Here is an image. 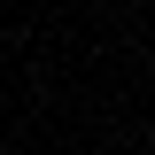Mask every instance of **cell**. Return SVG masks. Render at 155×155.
<instances>
[]
</instances>
